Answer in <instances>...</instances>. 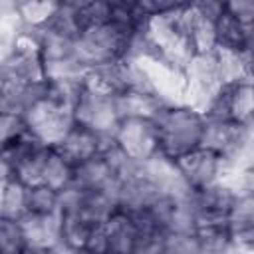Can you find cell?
<instances>
[{
    "mask_svg": "<svg viewBox=\"0 0 254 254\" xmlns=\"http://www.w3.org/2000/svg\"><path fill=\"white\" fill-rule=\"evenodd\" d=\"M214 26H216V48L252 50V26L242 24L224 6L214 18Z\"/></svg>",
    "mask_w": 254,
    "mask_h": 254,
    "instance_id": "12",
    "label": "cell"
},
{
    "mask_svg": "<svg viewBox=\"0 0 254 254\" xmlns=\"http://www.w3.org/2000/svg\"><path fill=\"white\" fill-rule=\"evenodd\" d=\"M200 145L220 155L230 165H252V125L234 119H206Z\"/></svg>",
    "mask_w": 254,
    "mask_h": 254,
    "instance_id": "4",
    "label": "cell"
},
{
    "mask_svg": "<svg viewBox=\"0 0 254 254\" xmlns=\"http://www.w3.org/2000/svg\"><path fill=\"white\" fill-rule=\"evenodd\" d=\"M103 228H105L109 252H119V254L135 252L139 232H137V224L127 208L117 206L103 220Z\"/></svg>",
    "mask_w": 254,
    "mask_h": 254,
    "instance_id": "10",
    "label": "cell"
},
{
    "mask_svg": "<svg viewBox=\"0 0 254 254\" xmlns=\"http://www.w3.org/2000/svg\"><path fill=\"white\" fill-rule=\"evenodd\" d=\"M218 2H220V4H224V2H226V0H218Z\"/></svg>",
    "mask_w": 254,
    "mask_h": 254,
    "instance_id": "24",
    "label": "cell"
},
{
    "mask_svg": "<svg viewBox=\"0 0 254 254\" xmlns=\"http://www.w3.org/2000/svg\"><path fill=\"white\" fill-rule=\"evenodd\" d=\"M60 0H22L14 6L20 24L28 30H44L60 10Z\"/></svg>",
    "mask_w": 254,
    "mask_h": 254,
    "instance_id": "14",
    "label": "cell"
},
{
    "mask_svg": "<svg viewBox=\"0 0 254 254\" xmlns=\"http://www.w3.org/2000/svg\"><path fill=\"white\" fill-rule=\"evenodd\" d=\"M24 212H26V185H22L18 179L12 177L8 181L2 214L10 218H20Z\"/></svg>",
    "mask_w": 254,
    "mask_h": 254,
    "instance_id": "19",
    "label": "cell"
},
{
    "mask_svg": "<svg viewBox=\"0 0 254 254\" xmlns=\"http://www.w3.org/2000/svg\"><path fill=\"white\" fill-rule=\"evenodd\" d=\"M60 210V190L48 187L46 183L26 187V212L52 214Z\"/></svg>",
    "mask_w": 254,
    "mask_h": 254,
    "instance_id": "16",
    "label": "cell"
},
{
    "mask_svg": "<svg viewBox=\"0 0 254 254\" xmlns=\"http://www.w3.org/2000/svg\"><path fill=\"white\" fill-rule=\"evenodd\" d=\"M73 173L75 165L67 157H64L56 147H50L42 169V183L56 190H64L73 183Z\"/></svg>",
    "mask_w": 254,
    "mask_h": 254,
    "instance_id": "15",
    "label": "cell"
},
{
    "mask_svg": "<svg viewBox=\"0 0 254 254\" xmlns=\"http://www.w3.org/2000/svg\"><path fill=\"white\" fill-rule=\"evenodd\" d=\"M26 252H54L62 250V212L34 214L24 212L20 218Z\"/></svg>",
    "mask_w": 254,
    "mask_h": 254,
    "instance_id": "8",
    "label": "cell"
},
{
    "mask_svg": "<svg viewBox=\"0 0 254 254\" xmlns=\"http://www.w3.org/2000/svg\"><path fill=\"white\" fill-rule=\"evenodd\" d=\"M175 165L181 177L185 179V183L189 185V189H200V187H208L220 181L226 161L214 151L198 145L179 155L175 159Z\"/></svg>",
    "mask_w": 254,
    "mask_h": 254,
    "instance_id": "6",
    "label": "cell"
},
{
    "mask_svg": "<svg viewBox=\"0 0 254 254\" xmlns=\"http://www.w3.org/2000/svg\"><path fill=\"white\" fill-rule=\"evenodd\" d=\"M155 123L159 133V153L177 159L200 145L206 117L187 103H163L155 115Z\"/></svg>",
    "mask_w": 254,
    "mask_h": 254,
    "instance_id": "1",
    "label": "cell"
},
{
    "mask_svg": "<svg viewBox=\"0 0 254 254\" xmlns=\"http://www.w3.org/2000/svg\"><path fill=\"white\" fill-rule=\"evenodd\" d=\"M105 137H109V135H99V133H95V131H91V129H87V127H83V125L73 121V125L65 133V137L54 147L64 157H67L73 165H77V163L97 155L101 151V147H103Z\"/></svg>",
    "mask_w": 254,
    "mask_h": 254,
    "instance_id": "9",
    "label": "cell"
},
{
    "mask_svg": "<svg viewBox=\"0 0 254 254\" xmlns=\"http://www.w3.org/2000/svg\"><path fill=\"white\" fill-rule=\"evenodd\" d=\"M230 14H234L242 24H254V0H226L222 4Z\"/></svg>",
    "mask_w": 254,
    "mask_h": 254,
    "instance_id": "21",
    "label": "cell"
},
{
    "mask_svg": "<svg viewBox=\"0 0 254 254\" xmlns=\"http://www.w3.org/2000/svg\"><path fill=\"white\" fill-rule=\"evenodd\" d=\"M22 119H24L26 129L40 143L54 147L65 137V133L73 125V111L69 107L50 99L42 91V85H40L38 93L24 107Z\"/></svg>",
    "mask_w": 254,
    "mask_h": 254,
    "instance_id": "3",
    "label": "cell"
},
{
    "mask_svg": "<svg viewBox=\"0 0 254 254\" xmlns=\"http://www.w3.org/2000/svg\"><path fill=\"white\" fill-rule=\"evenodd\" d=\"M0 252H4V254L26 252V242H24L18 218L0 214Z\"/></svg>",
    "mask_w": 254,
    "mask_h": 254,
    "instance_id": "18",
    "label": "cell"
},
{
    "mask_svg": "<svg viewBox=\"0 0 254 254\" xmlns=\"http://www.w3.org/2000/svg\"><path fill=\"white\" fill-rule=\"evenodd\" d=\"M26 131L22 113L0 111V145H6Z\"/></svg>",
    "mask_w": 254,
    "mask_h": 254,
    "instance_id": "20",
    "label": "cell"
},
{
    "mask_svg": "<svg viewBox=\"0 0 254 254\" xmlns=\"http://www.w3.org/2000/svg\"><path fill=\"white\" fill-rule=\"evenodd\" d=\"M135 30H127L111 20L79 30L73 40V60L81 67L105 65L129 54Z\"/></svg>",
    "mask_w": 254,
    "mask_h": 254,
    "instance_id": "2",
    "label": "cell"
},
{
    "mask_svg": "<svg viewBox=\"0 0 254 254\" xmlns=\"http://www.w3.org/2000/svg\"><path fill=\"white\" fill-rule=\"evenodd\" d=\"M12 177V163L0 155V179H10Z\"/></svg>",
    "mask_w": 254,
    "mask_h": 254,
    "instance_id": "22",
    "label": "cell"
},
{
    "mask_svg": "<svg viewBox=\"0 0 254 254\" xmlns=\"http://www.w3.org/2000/svg\"><path fill=\"white\" fill-rule=\"evenodd\" d=\"M73 121L99 135H113L119 121L115 97L95 95L81 89L73 105Z\"/></svg>",
    "mask_w": 254,
    "mask_h": 254,
    "instance_id": "7",
    "label": "cell"
},
{
    "mask_svg": "<svg viewBox=\"0 0 254 254\" xmlns=\"http://www.w3.org/2000/svg\"><path fill=\"white\" fill-rule=\"evenodd\" d=\"M113 141L127 159L139 165L159 153V133L153 117H119Z\"/></svg>",
    "mask_w": 254,
    "mask_h": 254,
    "instance_id": "5",
    "label": "cell"
},
{
    "mask_svg": "<svg viewBox=\"0 0 254 254\" xmlns=\"http://www.w3.org/2000/svg\"><path fill=\"white\" fill-rule=\"evenodd\" d=\"M60 2H62V0H60Z\"/></svg>",
    "mask_w": 254,
    "mask_h": 254,
    "instance_id": "25",
    "label": "cell"
},
{
    "mask_svg": "<svg viewBox=\"0 0 254 254\" xmlns=\"http://www.w3.org/2000/svg\"><path fill=\"white\" fill-rule=\"evenodd\" d=\"M254 226V194L236 192L228 208V228Z\"/></svg>",
    "mask_w": 254,
    "mask_h": 254,
    "instance_id": "17",
    "label": "cell"
},
{
    "mask_svg": "<svg viewBox=\"0 0 254 254\" xmlns=\"http://www.w3.org/2000/svg\"><path fill=\"white\" fill-rule=\"evenodd\" d=\"M38 89L40 85H34L16 71L0 65V97L4 111L22 113L24 107L32 101V97L38 93Z\"/></svg>",
    "mask_w": 254,
    "mask_h": 254,
    "instance_id": "11",
    "label": "cell"
},
{
    "mask_svg": "<svg viewBox=\"0 0 254 254\" xmlns=\"http://www.w3.org/2000/svg\"><path fill=\"white\" fill-rule=\"evenodd\" d=\"M214 54H216L222 85L236 81H252V50L216 48Z\"/></svg>",
    "mask_w": 254,
    "mask_h": 254,
    "instance_id": "13",
    "label": "cell"
},
{
    "mask_svg": "<svg viewBox=\"0 0 254 254\" xmlns=\"http://www.w3.org/2000/svg\"><path fill=\"white\" fill-rule=\"evenodd\" d=\"M10 179H0V214H2V208H4V198H6V189H8V181Z\"/></svg>",
    "mask_w": 254,
    "mask_h": 254,
    "instance_id": "23",
    "label": "cell"
}]
</instances>
